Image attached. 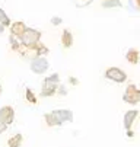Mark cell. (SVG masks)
Here are the masks:
<instances>
[{
    "mask_svg": "<svg viewBox=\"0 0 140 147\" xmlns=\"http://www.w3.org/2000/svg\"><path fill=\"white\" fill-rule=\"evenodd\" d=\"M13 119H15V109L12 107L6 105V107L0 108V122L9 125L13 122Z\"/></svg>",
    "mask_w": 140,
    "mask_h": 147,
    "instance_id": "5b68a950",
    "label": "cell"
},
{
    "mask_svg": "<svg viewBox=\"0 0 140 147\" xmlns=\"http://www.w3.org/2000/svg\"><path fill=\"white\" fill-rule=\"evenodd\" d=\"M53 114L62 122H72L73 121V112L69 109H55V111H53Z\"/></svg>",
    "mask_w": 140,
    "mask_h": 147,
    "instance_id": "ba28073f",
    "label": "cell"
},
{
    "mask_svg": "<svg viewBox=\"0 0 140 147\" xmlns=\"http://www.w3.org/2000/svg\"><path fill=\"white\" fill-rule=\"evenodd\" d=\"M2 92H3V88H2V83H0V95H2Z\"/></svg>",
    "mask_w": 140,
    "mask_h": 147,
    "instance_id": "cb8c5ba5",
    "label": "cell"
},
{
    "mask_svg": "<svg viewBox=\"0 0 140 147\" xmlns=\"http://www.w3.org/2000/svg\"><path fill=\"white\" fill-rule=\"evenodd\" d=\"M3 31H5V26H3V25H2V24H0V34H2V32H3Z\"/></svg>",
    "mask_w": 140,
    "mask_h": 147,
    "instance_id": "603a6c76",
    "label": "cell"
},
{
    "mask_svg": "<svg viewBox=\"0 0 140 147\" xmlns=\"http://www.w3.org/2000/svg\"><path fill=\"white\" fill-rule=\"evenodd\" d=\"M126 58L131 63V64H136L139 61V51L137 50H129L127 54H126Z\"/></svg>",
    "mask_w": 140,
    "mask_h": 147,
    "instance_id": "5bb4252c",
    "label": "cell"
},
{
    "mask_svg": "<svg viewBox=\"0 0 140 147\" xmlns=\"http://www.w3.org/2000/svg\"><path fill=\"white\" fill-rule=\"evenodd\" d=\"M10 45H12V50H15V51H19V50H21V44H19L18 42V41H16V36H12L10 35Z\"/></svg>",
    "mask_w": 140,
    "mask_h": 147,
    "instance_id": "d6986e66",
    "label": "cell"
},
{
    "mask_svg": "<svg viewBox=\"0 0 140 147\" xmlns=\"http://www.w3.org/2000/svg\"><path fill=\"white\" fill-rule=\"evenodd\" d=\"M62 44L64 48H70L73 45V35L69 29H64L62 34Z\"/></svg>",
    "mask_w": 140,
    "mask_h": 147,
    "instance_id": "30bf717a",
    "label": "cell"
},
{
    "mask_svg": "<svg viewBox=\"0 0 140 147\" xmlns=\"http://www.w3.org/2000/svg\"><path fill=\"white\" fill-rule=\"evenodd\" d=\"M29 50H32V51L35 53V57H43V55L48 54V48H47L45 45H43V44H39V42H38L35 47L29 48Z\"/></svg>",
    "mask_w": 140,
    "mask_h": 147,
    "instance_id": "4fadbf2b",
    "label": "cell"
},
{
    "mask_svg": "<svg viewBox=\"0 0 140 147\" xmlns=\"http://www.w3.org/2000/svg\"><path fill=\"white\" fill-rule=\"evenodd\" d=\"M39 38H41V32L34 29V28H26L25 32L19 36L21 39V44L25 47V48H32L35 47L38 42H39Z\"/></svg>",
    "mask_w": 140,
    "mask_h": 147,
    "instance_id": "6da1fadb",
    "label": "cell"
},
{
    "mask_svg": "<svg viewBox=\"0 0 140 147\" xmlns=\"http://www.w3.org/2000/svg\"><path fill=\"white\" fill-rule=\"evenodd\" d=\"M50 64H48V60L44 57H34L31 60V70L35 74H43L48 70Z\"/></svg>",
    "mask_w": 140,
    "mask_h": 147,
    "instance_id": "7a4b0ae2",
    "label": "cell"
},
{
    "mask_svg": "<svg viewBox=\"0 0 140 147\" xmlns=\"http://www.w3.org/2000/svg\"><path fill=\"white\" fill-rule=\"evenodd\" d=\"M57 88H58L57 83H51V82L44 80V82H43V88H41V96H44V98L53 96V95L57 92Z\"/></svg>",
    "mask_w": 140,
    "mask_h": 147,
    "instance_id": "52a82bcc",
    "label": "cell"
},
{
    "mask_svg": "<svg viewBox=\"0 0 140 147\" xmlns=\"http://www.w3.org/2000/svg\"><path fill=\"white\" fill-rule=\"evenodd\" d=\"M22 141H24L22 134H15L13 137H10L7 140V146L9 147H21L22 146Z\"/></svg>",
    "mask_w": 140,
    "mask_h": 147,
    "instance_id": "7c38bea8",
    "label": "cell"
},
{
    "mask_svg": "<svg viewBox=\"0 0 140 147\" xmlns=\"http://www.w3.org/2000/svg\"><path fill=\"white\" fill-rule=\"evenodd\" d=\"M69 82L72 83L73 86H76V85H77V79H76V77H69Z\"/></svg>",
    "mask_w": 140,
    "mask_h": 147,
    "instance_id": "7402d4cb",
    "label": "cell"
},
{
    "mask_svg": "<svg viewBox=\"0 0 140 147\" xmlns=\"http://www.w3.org/2000/svg\"><path fill=\"white\" fill-rule=\"evenodd\" d=\"M62 22H63V19H62V18H57V16H54V18L51 19V24H53L54 26L60 25V24H62Z\"/></svg>",
    "mask_w": 140,
    "mask_h": 147,
    "instance_id": "ffe728a7",
    "label": "cell"
},
{
    "mask_svg": "<svg viewBox=\"0 0 140 147\" xmlns=\"http://www.w3.org/2000/svg\"><path fill=\"white\" fill-rule=\"evenodd\" d=\"M25 98H26V100H28L29 103H34V105H35V103L38 102V99H37L35 93H34L29 88H26V89H25Z\"/></svg>",
    "mask_w": 140,
    "mask_h": 147,
    "instance_id": "9a60e30c",
    "label": "cell"
},
{
    "mask_svg": "<svg viewBox=\"0 0 140 147\" xmlns=\"http://www.w3.org/2000/svg\"><path fill=\"white\" fill-rule=\"evenodd\" d=\"M137 117H139V111H127L124 114V128L127 130V136H130V137L134 136L131 131V125Z\"/></svg>",
    "mask_w": 140,
    "mask_h": 147,
    "instance_id": "8992f818",
    "label": "cell"
},
{
    "mask_svg": "<svg viewBox=\"0 0 140 147\" xmlns=\"http://www.w3.org/2000/svg\"><path fill=\"white\" fill-rule=\"evenodd\" d=\"M44 80H47V82H51V83H60V76H58V73H53L51 76H47Z\"/></svg>",
    "mask_w": 140,
    "mask_h": 147,
    "instance_id": "ac0fdd59",
    "label": "cell"
},
{
    "mask_svg": "<svg viewBox=\"0 0 140 147\" xmlns=\"http://www.w3.org/2000/svg\"><path fill=\"white\" fill-rule=\"evenodd\" d=\"M137 6L140 7V0H137Z\"/></svg>",
    "mask_w": 140,
    "mask_h": 147,
    "instance_id": "d4e9b609",
    "label": "cell"
},
{
    "mask_svg": "<svg viewBox=\"0 0 140 147\" xmlns=\"http://www.w3.org/2000/svg\"><path fill=\"white\" fill-rule=\"evenodd\" d=\"M105 77L108 80H112L115 83H123L127 80V74L124 70L118 69V67H110L105 70Z\"/></svg>",
    "mask_w": 140,
    "mask_h": 147,
    "instance_id": "3957f363",
    "label": "cell"
},
{
    "mask_svg": "<svg viewBox=\"0 0 140 147\" xmlns=\"http://www.w3.org/2000/svg\"><path fill=\"white\" fill-rule=\"evenodd\" d=\"M44 119H45V122H47V125L48 127H60L63 122L60 121L53 112H50V114H45L44 115Z\"/></svg>",
    "mask_w": 140,
    "mask_h": 147,
    "instance_id": "8fae6325",
    "label": "cell"
},
{
    "mask_svg": "<svg viewBox=\"0 0 140 147\" xmlns=\"http://www.w3.org/2000/svg\"><path fill=\"white\" fill-rule=\"evenodd\" d=\"M6 130H7V125L3 124V122H0V134H3Z\"/></svg>",
    "mask_w": 140,
    "mask_h": 147,
    "instance_id": "44dd1931",
    "label": "cell"
},
{
    "mask_svg": "<svg viewBox=\"0 0 140 147\" xmlns=\"http://www.w3.org/2000/svg\"><path fill=\"white\" fill-rule=\"evenodd\" d=\"M102 6L104 7H114V6H121V3H120V0H105V2H102Z\"/></svg>",
    "mask_w": 140,
    "mask_h": 147,
    "instance_id": "e0dca14e",
    "label": "cell"
},
{
    "mask_svg": "<svg viewBox=\"0 0 140 147\" xmlns=\"http://www.w3.org/2000/svg\"><path fill=\"white\" fill-rule=\"evenodd\" d=\"M25 29H26V25H25L24 22H21V20H18V22H13V24L10 25V32H12V35L16 36V38L21 36V35L25 32Z\"/></svg>",
    "mask_w": 140,
    "mask_h": 147,
    "instance_id": "9c48e42d",
    "label": "cell"
},
{
    "mask_svg": "<svg viewBox=\"0 0 140 147\" xmlns=\"http://www.w3.org/2000/svg\"><path fill=\"white\" fill-rule=\"evenodd\" d=\"M123 100L127 103H131V105L139 103L140 102V89H137L134 85H129L123 95Z\"/></svg>",
    "mask_w": 140,
    "mask_h": 147,
    "instance_id": "277c9868",
    "label": "cell"
},
{
    "mask_svg": "<svg viewBox=\"0 0 140 147\" xmlns=\"http://www.w3.org/2000/svg\"><path fill=\"white\" fill-rule=\"evenodd\" d=\"M0 24H2L3 26H9L10 25V19H9V16L6 15V12L3 9H0Z\"/></svg>",
    "mask_w": 140,
    "mask_h": 147,
    "instance_id": "2e32d148",
    "label": "cell"
}]
</instances>
